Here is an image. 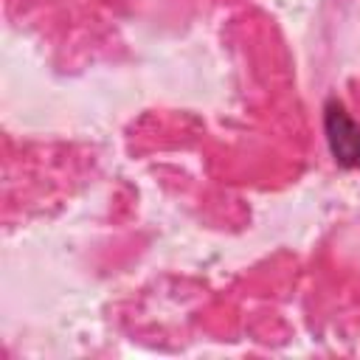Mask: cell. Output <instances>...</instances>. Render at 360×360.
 I'll return each instance as SVG.
<instances>
[{
  "label": "cell",
  "instance_id": "6da1fadb",
  "mask_svg": "<svg viewBox=\"0 0 360 360\" xmlns=\"http://www.w3.org/2000/svg\"><path fill=\"white\" fill-rule=\"evenodd\" d=\"M323 132L335 163L343 169H360V124L338 98L323 104Z\"/></svg>",
  "mask_w": 360,
  "mask_h": 360
}]
</instances>
